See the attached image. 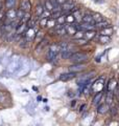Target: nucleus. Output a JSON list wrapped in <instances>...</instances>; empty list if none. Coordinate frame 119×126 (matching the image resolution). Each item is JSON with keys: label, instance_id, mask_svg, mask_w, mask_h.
Returning <instances> with one entry per match:
<instances>
[{"label": "nucleus", "instance_id": "1", "mask_svg": "<svg viewBox=\"0 0 119 126\" xmlns=\"http://www.w3.org/2000/svg\"><path fill=\"white\" fill-rule=\"evenodd\" d=\"M69 59L74 63H82L88 60V55L84 53H75L71 55Z\"/></svg>", "mask_w": 119, "mask_h": 126}, {"label": "nucleus", "instance_id": "2", "mask_svg": "<svg viewBox=\"0 0 119 126\" xmlns=\"http://www.w3.org/2000/svg\"><path fill=\"white\" fill-rule=\"evenodd\" d=\"M19 67H20V61H19V59H17V60H16V59H13V61L10 62L9 64H7L6 70L10 74H14Z\"/></svg>", "mask_w": 119, "mask_h": 126}, {"label": "nucleus", "instance_id": "3", "mask_svg": "<svg viewBox=\"0 0 119 126\" xmlns=\"http://www.w3.org/2000/svg\"><path fill=\"white\" fill-rule=\"evenodd\" d=\"M85 69V65L82 64V63H76L74 65H71L69 67V70L72 73H77V72H82V70Z\"/></svg>", "mask_w": 119, "mask_h": 126}, {"label": "nucleus", "instance_id": "4", "mask_svg": "<svg viewBox=\"0 0 119 126\" xmlns=\"http://www.w3.org/2000/svg\"><path fill=\"white\" fill-rule=\"evenodd\" d=\"M30 2L29 0H22L21 3H20V10L24 11V12H29L30 11Z\"/></svg>", "mask_w": 119, "mask_h": 126}, {"label": "nucleus", "instance_id": "5", "mask_svg": "<svg viewBox=\"0 0 119 126\" xmlns=\"http://www.w3.org/2000/svg\"><path fill=\"white\" fill-rule=\"evenodd\" d=\"M75 77V73H72L70 72L68 74H63L60 76V80L62 81H68V80H71V79H73Z\"/></svg>", "mask_w": 119, "mask_h": 126}, {"label": "nucleus", "instance_id": "6", "mask_svg": "<svg viewBox=\"0 0 119 126\" xmlns=\"http://www.w3.org/2000/svg\"><path fill=\"white\" fill-rule=\"evenodd\" d=\"M102 96H104V94H102L101 92H99V93H97L96 94H95V97L93 98V104L94 105L99 104V102H100V100L102 99Z\"/></svg>", "mask_w": 119, "mask_h": 126}, {"label": "nucleus", "instance_id": "7", "mask_svg": "<svg viewBox=\"0 0 119 126\" xmlns=\"http://www.w3.org/2000/svg\"><path fill=\"white\" fill-rule=\"evenodd\" d=\"M113 99H114V94L112 93V90H109L108 94H107V98H106V101H107V104L111 105L113 103Z\"/></svg>", "mask_w": 119, "mask_h": 126}, {"label": "nucleus", "instance_id": "8", "mask_svg": "<svg viewBox=\"0 0 119 126\" xmlns=\"http://www.w3.org/2000/svg\"><path fill=\"white\" fill-rule=\"evenodd\" d=\"M98 113H101V115H104L108 111V104H101L98 106V109H97Z\"/></svg>", "mask_w": 119, "mask_h": 126}, {"label": "nucleus", "instance_id": "9", "mask_svg": "<svg viewBox=\"0 0 119 126\" xmlns=\"http://www.w3.org/2000/svg\"><path fill=\"white\" fill-rule=\"evenodd\" d=\"M16 13H17V11L14 10V9H9L6 13V17L9 19H15L16 18Z\"/></svg>", "mask_w": 119, "mask_h": 126}, {"label": "nucleus", "instance_id": "10", "mask_svg": "<svg viewBox=\"0 0 119 126\" xmlns=\"http://www.w3.org/2000/svg\"><path fill=\"white\" fill-rule=\"evenodd\" d=\"M62 6H63V10L64 11H71V9L74 6V4L71 1H66L64 4H62Z\"/></svg>", "mask_w": 119, "mask_h": 126}, {"label": "nucleus", "instance_id": "11", "mask_svg": "<svg viewBox=\"0 0 119 126\" xmlns=\"http://www.w3.org/2000/svg\"><path fill=\"white\" fill-rule=\"evenodd\" d=\"M83 21H84L85 23H91V24H92V23L94 22L92 15H90V14H88V15H85L84 17H83Z\"/></svg>", "mask_w": 119, "mask_h": 126}, {"label": "nucleus", "instance_id": "12", "mask_svg": "<svg viewBox=\"0 0 119 126\" xmlns=\"http://www.w3.org/2000/svg\"><path fill=\"white\" fill-rule=\"evenodd\" d=\"M110 26V23L107 22V21H100V22H97L96 23V27H98V29H106V27H109Z\"/></svg>", "mask_w": 119, "mask_h": 126}, {"label": "nucleus", "instance_id": "13", "mask_svg": "<svg viewBox=\"0 0 119 126\" xmlns=\"http://www.w3.org/2000/svg\"><path fill=\"white\" fill-rule=\"evenodd\" d=\"M101 35H105V36H110L111 34H113V29L112 27H106V29H102L101 30Z\"/></svg>", "mask_w": 119, "mask_h": 126}, {"label": "nucleus", "instance_id": "14", "mask_svg": "<svg viewBox=\"0 0 119 126\" xmlns=\"http://www.w3.org/2000/svg\"><path fill=\"white\" fill-rule=\"evenodd\" d=\"M92 17H93V20H94V22H100V21H102L104 20V18H102V16L100 15V14H98V13H95V14H93L92 15Z\"/></svg>", "mask_w": 119, "mask_h": 126}, {"label": "nucleus", "instance_id": "15", "mask_svg": "<svg viewBox=\"0 0 119 126\" xmlns=\"http://www.w3.org/2000/svg\"><path fill=\"white\" fill-rule=\"evenodd\" d=\"M86 39L87 40H91V39H92L94 36H95V32L93 31V30H88V32H86Z\"/></svg>", "mask_w": 119, "mask_h": 126}, {"label": "nucleus", "instance_id": "16", "mask_svg": "<svg viewBox=\"0 0 119 126\" xmlns=\"http://www.w3.org/2000/svg\"><path fill=\"white\" fill-rule=\"evenodd\" d=\"M16 4V0H5V6L6 9H13Z\"/></svg>", "mask_w": 119, "mask_h": 126}, {"label": "nucleus", "instance_id": "17", "mask_svg": "<svg viewBox=\"0 0 119 126\" xmlns=\"http://www.w3.org/2000/svg\"><path fill=\"white\" fill-rule=\"evenodd\" d=\"M43 13H44V7L41 4H38L36 7V14H37V16H41Z\"/></svg>", "mask_w": 119, "mask_h": 126}, {"label": "nucleus", "instance_id": "18", "mask_svg": "<svg viewBox=\"0 0 119 126\" xmlns=\"http://www.w3.org/2000/svg\"><path fill=\"white\" fill-rule=\"evenodd\" d=\"M71 55H72V53H71L69 49L64 50V52H62V58L63 59H69Z\"/></svg>", "mask_w": 119, "mask_h": 126}, {"label": "nucleus", "instance_id": "19", "mask_svg": "<svg viewBox=\"0 0 119 126\" xmlns=\"http://www.w3.org/2000/svg\"><path fill=\"white\" fill-rule=\"evenodd\" d=\"M99 41L101 43H108L110 42V36H105V35H101L100 38H99Z\"/></svg>", "mask_w": 119, "mask_h": 126}, {"label": "nucleus", "instance_id": "20", "mask_svg": "<svg viewBox=\"0 0 119 126\" xmlns=\"http://www.w3.org/2000/svg\"><path fill=\"white\" fill-rule=\"evenodd\" d=\"M66 32H68V33L71 34V35H74L75 33H76V29L74 27V25H72V26H67L66 27Z\"/></svg>", "mask_w": 119, "mask_h": 126}, {"label": "nucleus", "instance_id": "21", "mask_svg": "<svg viewBox=\"0 0 119 126\" xmlns=\"http://www.w3.org/2000/svg\"><path fill=\"white\" fill-rule=\"evenodd\" d=\"M45 9L48 11V12L53 10V6H52V4H51L50 0H46V1H45Z\"/></svg>", "mask_w": 119, "mask_h": 126}, {"label": "nucleus", "instance_id": "22", "mask_svg": "<svg viewBox=\"0 0 119 126\" xmlns=\"http://www.w3.org/2000/svg\"><path fill=\"white\" fill-rule=\"evenodd\" d=\"M26 38L27 39H33V38H35V33H34L33 29H29V31L26 33Z\"/></svg>", "mask_w": 119, "mask_h": 126}, {"label": "nucleus", "instance_id": "23", "mask_svg": "<svg viewBox=\"0 0 119 126\" xmlns=\"http://www.w3.org/2000/svg\"><path fill=\"white\" fill-rule=\"evenodd\" d=\"M82 29L83 30H93V25L91 24V23H85L84 24H82Z\"/></svg>", "mask_w": 119, "mask_h": 126}, {"label": "nucleus", "instance_id": "24", "mask_svg": "<svg viewBox=\"0 0 119 126\" xmlns=\"http://www.w3.org/2000/svg\"><path fill=\"white\" fill-rule=\"evenodd\" d=\"M29 19H30V15L26 12V13L24 14V16H23V17L21 18V22H27V21L29 20Z\"/></svg>", "mask_w": 119, "mask_h": 126}, {"label": "nucleus", "instance_id": "25", "mask_svg": "<svg viewBox=\"0 0 119 126\" xmlns=\"http://www.w3.org/2000/svg\"><path fill=\"white\" fill-rule=\"evenodd\" d=\"M24 14H25V12H24V11H22V10H20V9H19V10L17 11V13H16V17H18V18L21 19L23 16H24Z\"/></svg>", "mask_w": 119, "mask_h": 126}, {"label": "nucleus", "instance_id": "26", "mask_svg": "<svg viewBox=\"0 0 119 126\" xmlns=\"http://www.w3.org/2000/svg\"><path fill=\"white\" fill-rule=\"evenodd\" d=\"M116 81H115V80H111L110 82H109V90H112V87L113 88H115V87H116Z\"/></svg>", "mask_w": 119, "mask_h": 126}, {"label": "nucleus", "instance_id": "27", "mask_svg": "<svg viewBox=\"0 0 119 126\" xmlns=\"http://www.w3.org/2000/svg\"><path fill=\"white\" fill-rule=\"evenodd\" d=\"M35 24H36V21L33 20V19H29V20L27 21V26H28L29 29H33V27L35 26Z\"/></svg>", "mask_w": 119, "mask_h": 126}, {"label": "nucleus", "instance_id": "28", "mask_svg": "<svg viewBox=\"0 0 119 126\" xmlns=\"http://www.w3.org/2000/svg\"><path fill=\"white\" fill-rule=\"evenodd\" d=\"M61 15H62V12H61V11H55L54 13L52 14V18H53V19H57V18H59Z\"/></svg>", "mask_w": 119, "mask_h": 126}, {"label": "nucleus", "instance_id": "29", "mask_svg": "<svg viewBox=\"0 0 119 126\" xmlns=\"http://www.w3.org/2000/svg\"><path fill=\"white\" fill-rule=\"evenodd\" d=\"M58 19V21H59V23H64L65 21H66V17L65 16H63V15H61L59 18H57Z\"/></svg>", "mask_w": 119, "mask_h": 126}, {"label": "nucleus", "instance_id": "30", "mask_svg": "<svg viewBox=\"0 0 119 126\" xmlns=\"http://www.w3.org/2000/svg\"><path fill=\"white\" fill-rule=\"evenodd\" d=\"M50 2H51V4H52L53 6V9H59V4H58V2H57V0H50Z\"/></svg>", "mask_w": 119, "mask_h": 126}, {"label": "nucleus", "instance_id": "31", "mask_svg": "<svg viewBox=\"0 0 119 126\" xmlns=\"http://www.w3.org/2000/svg\"><path fill=\"white\" fill-rule=\"evenodd\" d=\"M42 38H43V33H42V32H39V33H38V35H37V36H36V40L40 41V40H41Z\"/></svg>", "mask_w": 119, "mask_h": 126}, {"label": "nucleus", "instance_id": "32", "mask_svg": "<svg viewBox=\"0 0 119 126\" xmlns=\"http://www.w3.org/2000/svg\"><path fill=\"white\" fill-rule=\"evenodd\" d=\"M111 115H112V117L117 116V109L115 108V107H112V108H111Z\"/></svg>", "mask_w": 119, "mask_h": 126}, {"label": "nucleus", "instance_id": "33", "mask_svg": "<svg viewBox=\"0 0 119 126\" xmlns=\"http://www.w3.org/2000/svg\"><path fill=\"white\" fill-rule=\"evenodd\" d=\"M66 21H68V22H73V21H74V17H73L72 15H69L68 17L66 18Z\"/></svg>", "mask_w": 119, "mask_h": 126}, {"label": "nucleus", "instance_id": "34", "mask_svg": "<svg viewBox=\"0 0 119 126\" xmlns=\"http://www.w3.org/2000/svg\"><path fill=\"white\" fill-rule=\"evenodd\" d=\"M5 99V96L4 94H3V92H0V102H3Z\"/></svg>", "mask_w": 119, "mask_h": 126}, {"label": "nucleus", "instance_id": "35", "mask_svg": "<svg viewBox=\"0 0 119 126\" xmlns=\"http://www.w3.org/2000/svg\"><path fill=\"white\" fill-rule=\"evenodd\" d=\"M47 20H48L47 18H43L42 21H41V24H42V25H46V24H47Z\"/></svg>", "mask_w": 119, "mask_h": 126}, {"label": "nucleus", "instance_id": "36", "mask_svg": "<svg viewBox=\"0 0 119 126\" xmlns=\"http://www.w3.org/2000/svg\"><path fill=\"white\" fill-rule=\"evenodd\" d=\"M67 1V0H57V2H58V4L59 5H62V4H64V3Z\"/></svg>", "mask_w": 119, "mask_h": 126}, {"label": "nucleus", "instance_id": "37", "mask_svg": "<svg viewBox=\"0 0 119 126\" xmlns=\"http://www.w3.org/2000/svg\"><path fill=\"white\" fill-rule=\"evenodd\" d=\"M94 1L96 3H104L105 2V1H102V0H94Z\"/></svg>", "mask_w": 119, "mask_h": 126}, {"label": "nucleus", "instance_id": "38", "mask_svg": "<svg viewBox=\"0 0 119 126\" xmlns=\"http://www.w3.org/2000/svg\"><path fill=\"white\" fill-rule=\"evenodd\" d=\"M86 107V105H83L82 106V107H81V109H79V110H81V111H83V110H84V108Z\"/></svg>", "mask_w": 119, "mask_h": 126}, {"label": "nucleus", "instance_id": "39", "mask_svg": "<svg viewBox=\"0 0 119 126\" xmlns=\"http://www.w3.org/2000/svg\"><path fill=\"white\" fill-rule=\"evenodd\" d=\"M74 96V94L72 93V92H70V94H69V97H73Z\"/></svg>", "mask_w": 119, "mask_h": 126}, {"label": "nucleus", "instance_id": "40", "mask_svg": "<svg viewBox=\"0 0 119 126\" xmlns=\"http://www.w3.org/2000/svg\"><path fill=\"white\" fill-rule=\"evenodd\" d=\"M1 9H2V3L0 2V11H1Z\"/></svg>", "mask_w": 119, "mask_h": 126}, {"label": "nucleus", "instance_id": "41", "mask_svg": "<svg viewBox=\"0 0 119 126\" xmlns=\"http://www.w3.org/2000/svg\"><path fill=\"white\" fill-rule=\"evenodd\" d=\"M0 25H1V20H0Z\"/></svg>", "mask_w": 119, "mask_h": 126}]
</instances>
